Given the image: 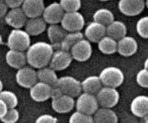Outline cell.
Masks as SVG:
<instances>
[{"mask_svg":"<svg viewBox=\"0 0 148 123\" xmlns=\"http://www.w3.org/2000/svg\"><path fill=\"white\" fill-rule=\"evenodd\" d=\"M53 47L51 43L38 41L30 45L26 52L27 63L35 69L47 66L53 55Z\"/></svg>","mask_w":148,"mask_h":123,"instance_id":"1","label":"cell"},{"mask_svg":"<svg viewBox=\"0 0 148 123\" xmlns=\"http://www.w3.org/2000/svg\"><path fill=\"white\" fill-rule=\"evenodd\" d=\"M99 78L103 86L117 88L121 86L124 81V74L118 67L108 66L101 71Z\"/></svg>","mask_w":148,"mask_h":123,"instance_id":"2","label":"cell"},{"mask_svg":"<svg viewBox=\"0 0 148 123\" xmlns=\"http://www.w3.org/2000/svg\"><path fill=\"white\" fill-rule=\"evenodd\" d=\"M30 45V35L22 29H13L7 37V46L10 49L25 51Z\"/></svg>","mask_w":148,"mask_h":123,"instance_id":"3","label":"cell"},{"mask_svg":"<svg viewBox=\"0 0 148 123\" xmlns=\"http://www.w3.org/2000/svg\"><path fill=\"white\" fill-rule=\"evenodd\" d=\"M55 85L59 88L63 94L73 98L77 97L82 92L81 82L71 76H64L59 78Z\"/></svg>","mask_w":148,"mask_h":123,"instance_id":"4","label":"cell"},{"mask_svg":"<svg viewBox=\"0 0 148 123\" xmlns=\"http://www.w3.org/2000/svg\"><path fill=\"white\" fill-rule=\"evenodd\" d=\"M95 96L99 106L105 108L114 107L120 99L119 92L116 88L109 86H103Z\"/></svg>","mask_w":148,"mask_h":123,"instance_id":"5","label":"cell"},{"mask_svg":"<svg viewBox=\"0 0 148 123\" xmlns=\"http://www.w3.org/2000/svg\"><path fill=\"white\" fill-rule=\"evenodd\" d=\"M77 111L88 115H93L99 107L96 96L91 94L81 93L75 102Z\"/></svg>","mask_w":148,"mask_h":123,"instance_id":"6","label":"cell"},{"mask_svg":"<svg viewBox=\"0 0 148 123\" xmlns=\"http://www.w3.org/2000/svg\"><path fill=\"white\" fill-rule=\"evenodd\" d=\"M61 25L66 32H79L83 29L85 21L84 16L79 12H65L61 21Z\"/></svg>","mask_w":148,"mask_h":123,"instance_id":"7","label":"cell"},{"mask_svg":"<svg viewBox=\"0 0 148 123\" xmlns=\"http://www.w3.org/2000/svg\"><path fill=\"white\" fill-rule=\"evenodd\" d=\"M15 79L21 87L30 89L38 82L37 71L31 66H25L17 69Z\"/></svg>","mask_w":148,"mask_h":123,"instance_id":"8","label":"cell"},{"mask_svg":"<svg viewBox=\"0 0 148 123\" xmlns=\"http://www.w3.org/2000/svg\"><path fill=\"white\" fill-rule=\"evenodd\" d=\"M69 53L73 60L78 62H85L89 60L92 53L91 43L87 39H82L72 46Z\"/></svg>","mask_w":148,"mask_h":123,"instance_id":"9","label":"cell"},{"mask_svg":"<svg viewBox=\"0 0 148 123\" xmlns=\"http://www.w3.org/2000/svg\"><path fill=\"white\" fill-rule=\"evenodd\" d=\"M72 60L73 58L69 52L59 49L53 51L49 65L56 71H59L67 69L72 63Z\"/></svg>","mask_w":148,"mask_h":123,"instance_id":"10","label":"cell"},{"mask_svg":"<svg viewBox=\"0 0 148 123\" xmlns=\"http://www.w3.org/2000/svg\"><path fill=\"white\" fill-rule=\"evenodd\" d=\"M118 8L124 15L134 17L141 14L145 10V0H119Z\"/></svg>","mask_w":148,"mask_h":123,"instance_id":"11","label":"cell"},{"mask_svg":"<svg viewBox=\"0 0 148 123\" xmlns=\"http://www.w3.org/2000/svg\"><path fill=\"white\" fill-rule=\"evenodd\" d=\"M65 12L59 2H53L45 7L42 17L47 24H55L61 22Z\"/></svg>","mask_w":148,"mask_h":123,"instance_id":"12","label":"cell"},{"mask_svg":"<svg viewBox=\"0 0 148 123\" xmlns=\"http://www.w3.org/2000/svg\"><path fill=\"white\" fill-rule=\"evenodd\" d=\"M27 19L22 7L10 9L4 16L6 23L13 29H22L25 27Z\"/></svg>","mask_w":148,"mask_h":123,"instance_id":"13","label":"cell"},{"mask_svg":"<svg viewBox=\"0 0 148 123\" xmlns=\"http://www.w3.org/2000/svg\"><path fill=\"white\" fill-rule=\"evenodd\" d=\"M138 43L135 38L131 36H124L117 41V52L121 56L130 57L137 53Z\"/></svg>","mask_w":148,"mask_h":123,"instance_id":"14","label":"cell"},{"mask_svg":"<svg viewBox=\"0 0 148 123\" xmlns=\"http://www.w3.org/2000/svg\"><path fill=\"white\" fill-rule=\"evenodd\" d=\"M51 86L38 81L30 89V96L33 100L42 102L51 99Z\"/></svg>","mask_w":148,"mask_h":123,"instance_id":"15","label":"cell"},{"mask_svg":"<svg viewBox=\"0 0 148 123\" xmlns=\"http://www.w3.org/2000/svg\"><path fill=\"white\" fill-rule=\"evenodd\" d=\"M106 35V27L97 22L92 21L86 26L85 36L90 43H97Z\"/></svg>","mask_w":148,"mask_h":123,"instance_id":"16","label":"cell"},{"mask_svg":"<svg viewBox=\"0 0 148 123\" xmlns=\"http://www.w3.org/2000/svg\"><path fill=\"white\" fill-rule=\"evenodd\" d=\"M27 18L41 17L45 8L43 0H24L21 6Z\"/></svg>","mask_w":148,"mask_h":123,"instance_id":"17","label":"cell"},{"mask_svg":"<svg viewBox=\"0 0 148 123\" xmlns=\"http://www.w3.org/2000/svg\"><path fill=\"white\" fill-rule=\"evenodd\" d=\"M51 107L52 109L57 113H68L75 107V101L72 96L62 94L56 99H52Z\"/></svg>","mask_w":148,"mask_h":123,"instance_id":"18","label":"cell"},{"mask_svg":"<svg viewBox=\"0 0 148 123\" xmlns=\"http://www.w3.org/2000/svg\"><path fill=\"white\" fill-rule=\"evenodd\" d=\"M130 110L137 118H145L148 116V96L139 95L132 99L130 105Z\"/></svg>","mask_w":148,"mask_h":123,"instance_id":"19","label":"cell"},{"mask_svg":"<svg viewBox=\"0 0 148 123\" xmlns=\"http://www.w3.org/2000/svg\"><path fill=\"white\" fill-rule=\"evenodd\" d=\"M6 62L12 68L19 69L27 64V57L24 51L10 49L5 56Z\"/></svg>","mask_w":148,"mask_h":123,"instance_id":"20","label":"cell"},{"mask_svg":"<svg viewBox=\"0 0 148 123\" xmlns=\"http://www.w3.org/2000/svg\"><path fill=\"white\" fill-rule=\"evenodd\" d=\"M47 27V23L42 17L27 19L25 25V31L30 36H37L42 34Z\"/></svg>","mask_w":148,"mask_h":123,"instance_id":"21","label":"cell"},{"mask_svg":"<svg viewBox=\"0 0 148 123\" xmlns=\"http://www.w3.org/2000/svg\"><path fill=\"white\" fill-rule=\"evenodd\" d=\"M93 123H118L119 118L116 113L111 108L101 107L92 116Z\"/></svg>","mask_w":148,"mask_h":123,"instance_id":"22","label":"cell"},{"mask_svg":"<svg viewBox=\"0 0 148 123\" xmlns=\"http://www.w3.org/2000/svg\"><path fill=\"white\" fill-rule=\"evenodd\" d=\"M127 34V25L123 22L115 20L106 26V35L118 41Z\"/></svg>","mask_w":148,"mask_h":123,"instance_id":"23","label":"cell"},{"mask_svg":"<svg viewBox=\"0 0 148 123\" xmlns=\"http://www.w3.org/2000/svg\"><path fill=\"white\" fill-rule=\"evenodd\" d=\"M66 32L59 24H50L47 28V35L51 44L53 46H60L61 42L66 36Z\"/></svg>","mask_w":148,"mask_h":123,"instance_id":"24","label":"cell"},{"mask_svg":"<svg viewBox=\"0 0 148 123\" xmlns=\"http://www.w3.org/2000/svg\"><path fill=\"white\" fill-rule=\"evenodd\" d=\"M82 90L85 93L95 95L103 87L102 82L98 76H90L81 82Z\"/></svg>","mask_w":148,"mask_h":123,"instance_id":"25","label":"cell"},{"mask_svg":"<svg viewBox=\"0 0 148 123\" xmlns=\"http://www.w3.org/2000/svg\"><path fill=\"white\" fill-rule=\"evenodd\" d=\"M37 78L38 82H43L51 86L56 84L59 79L56 71L51 69L50 66H45L38 69L37 71Z\"/></svg>","mask_w":148,"mask_h":123,"instance_id":"26","label":"cell"},{"mask_svg":"<svg viewBox=\"0 0 148 123\" xmlns=\"http://www.w3.org/2000/svg\"><path fill=\"white\" fill-rule=\"evenodd\" d=\"M84 38V35L79 32H69L66 33L64 38L60 43V49L69 52L72 46H75L78 41Z\"/></svg>","mask_w":148,"mask_h":123,"instance_id":"27","label":"cell"},{"mask_svg":"<svg viewBox=\"0 0 148 123\" xmlns=\"http://www.w3.org/2000/svg\"><path fill=\"white\" fill-rule=\"evenodd\" d=\"M98 46L100 51L105 55H112L117 52V41L108 35L99 40Z\"/></svg>","mask_w":148,"mask_h":123,"instance_id":"28","label":"cell"},{"mask_svg":"<svg viewBox=\"0 0 148 123\" xmlns=\"http://www.w3.org/2000/svg\"><path fill=\"white\" fill-rule=\"evenodd\" d=\"M92 18H93V21L101 23L106 27L114 21L115 17H114V13L110 10L106 8H101L95 12Z\"/></svg>","mask_w":148,"mask_h":123,"instance_id":"29","label":"cell"},{"mask_svg":"<svg viewBox=\"0 0 148 123\" xmlns=\"http://www.w3.org/2000/svg\"><path fill=\"white\" fill-rule=\"evenodd\" d=\"M0 99H2L8 108H16L18 105L17 96L12 91L2 90L0 92Z\"/></svg>","mask_w":148,"mask_h":123,"instance_id":"30","label":"cell"},{"mask_svg":"<svg viewBox=\"0 0 148 123\" xmlns=\"http://www.w3.org/2000/svg\"><path fill=\"white\" fill-rule=\"evenodd\" d=\"M61 7L65 12L79 11L82 6L81 0H60Z\"/></svg>","mask_w":148,"mask_h":123,"instance_id":"31","label":"cell"},{"mask_svg":"<svg viewBox=\"0 0 148 123\" xmlns=\"http://www.w3.org/2000/svg\"><path fill=\"white\" fill-rule=\"evenodd\" d=\"M136 30L139 35L145 39H148V16L141 17L136 24Z\"/></svg>","mask_w":148,"mask_h":123,"instance_id":"32","label":"cell"},{"mask_svg":"<svg viewBox=\"0 0 148 123\" xmlns=\"http://www.w3.org/2000/svg\"><path fill=\"white\" fill-rule=\"evenodd\" d=\"M69 123H93V119L92 115L76 111L69 118Z\"/></svg>","mask_w":148,"mask_h":123,"instance_id":"33","label":"cell"},{"mask_svg":"<svg viewBox=\"0 0 148 123\" xmlns=\"http://www.w3.org/2000/svg\"><path fill=\"white\" fill-rule=\"evenodd\" d=\"M20 118V113L16 108H8L5 115L0 119L3 123H16Z\"/></svg>","mask_w":148,"mask_h":123,"instance_id":"34","label":"cell"},{"mask_svg":"<svg viewBox=\"0 0 148 123\" xmlns=\"http://www.w3.org/2000/svg\"><path fill=\"white\" fill-rule=\"evenodd\" d=\"M137 84L145 89H148V70L143 68L140 70L136 76Z\"/></svg>","mask_w":148,"mask_h":123,"instance_id":"35","label":"cell"},{"mask_svg":"<svg viewBox=\"0 0 148 123\" xmlns=\"http://www.w3.org/2000/svg\"><path fill=\"white\" fill-rule=\"evenodd\" d=\"M57 118L49 114L40 115L36 120V123H57Z\"/></svg>","mask_w":148,"mask_h":123,"instance_id":"36","label":"cell"},{"mask_svg":"<svg viewBox=\"0 0 148 123\" xmlns=\"http://www.w3.org/2000/svg\"><path fill=\"white\" fill-rule=\"evenodd\" d=\"M8 8H17V7H21L24 0H4Z\"/></svg>","mask_w":148,"mask_h":123,"instance_id":"37","label":"cell"},{"mask_svg":"<svg viewBox=\"0 0 148 123\" xmlns=\"http://www.w3.org/2000/svg\"><path fill=\"white\" fill-rule=\"evenodd\" d=\"M63 94L59 88L56 85H53L51 86V99H56Z\"/></svg>","mask_w":148,"mask_h":123,"instance_id":"38","label":"cell"},{"mask_svg":"<svg viewBox=\"0 0 148 123\" xmlns=\"http://www.w3.org/2000/svg\"><path fill=\"white\" fill-rule=\"evenodd\" d=\"M8 12V7L4 0H0V18L4 17Z\"/></svg>","mask_w":148,"mask_h":123,"instance_id":"39","label":"cell"},{"mask_svg":"<svg viewBox=\"0 0 148 123\" xmlns=\"http://www.w3.org/2000/svg\"><path fill=\"white\" fill-rule=\"evenodd\" d=\"M8 109V107L5 104V102L0 99V119L4 116Z\"/></svg>","mask_w":148,"mask_h":123,"instance_id":"40","label":"cell"},{"mask_svg":"<svg viewBox=\"0 0 148 123\" xmlns=\"http://www.w3.org/2000/svg\"><path fill=\"white\" fill-rule=\"evenodd\" d=\"M144 68H145V69H147V70H148V58H146V60H145Z\"/></svg>","mask_w":148,"mask_h":123,"instance_id":"41","label":"cell"},{"mask_svg":"<svg viewBox=\"0 0 148 123\" xmlns=\"http://www.w3.org/2000/svg\"><path fill=\"white\" fill-rule=\"evenodd\" d=\"M3 86H4V85H3V82L0 79V92L3 90Z\"/></svg>","mask_w":148,"mask_h":123,"instance_id":"42","label":"cell"},{"mask_svg":"<svg viewBox=\"0 0 148 123\" xmlns=\"http://www.w3.org/2000/svg\"><path fill=\"white\" fill-rule=\"evenodd\" d=\"M145 7L148 10V0H145Z\"/></svg>","mask_w":148,"mask_h":123,"instance_id":"43","label":"cell"},{"mask_svg":"<svg viewBox=\"0 0 148 123\" xmlns=\"http://www.w3.org/2000/svg\"><path fill=\"white\" fill-rule=\"evenodd\" d=\"M2 42H3L2 37H1V35H0V45H1V43H2Z\"/></svg>","mask_w":148,"mask_h":123,"instance_id":"44","label":"cell"},{"mask_svg":"<svg viewBox=\"0 0 148 123\" xmlns=\"http://www.w3.org/2000/svg\"><path fill=\"white\" fill-rule=\"evenodd\" d=\"M99 1H109V0H99Z\"/></svg>","mask_w":148,"mask_h":123,"instance_id":"45","label":"cell"},{"mask_svg":"<svg viewBox=\"0 0 148 123\" xmlns=\"http://www.w3.org/2000/svg\"><path fill=\"white\" fill-rule=\"evenodd\" d=\"M147 123H148V121H147Z\"/></svg>","mask_w":148,"mask_h":123,"instance_id":"46","label":"cell"}]
</instances>
